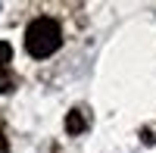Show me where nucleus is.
<instances>
[{
    "mask_svg": "<svg viewBox=\"0 0 156 153\" xmlns=\"http://www.w3.org/2000/svg\"><path fill=\"white\" fill-rule=\"evenodd\" d=\"M9 59H12V47L6 41H0V94L12 91V72H9Z\"/></svg>",
    "mask_w": 156,
    "mask_h": 153,
    "instance_id": "2",
    "label": "nucleus"
},
{
    "mask_svg": "<svg viewBox=\"0 0 156 153\" xmlns=\"http://www.w3.org/2000/svg\"><path fill=\"white\" fill-rule=\"evenodd\" d=\"M62 44V31H59V22L50 19V16H41L28 25L25 31V50L34 56V59H44L50 53H56V47Z\"/></svg>",
    "mask_w": 156,
    "mask_h": 153,
    "instance_id": "1",
    "label": "nucleus"
},
{
    "mask_svg": "<svg viewBox=\"0 0 156 153\" xmlns=\"http://www.w3.org/2000/svg\"><path fill=\"white\" fill-rule=\"evenodd\" d=\"M84 128H87L84 112H81V109H72L69 116H66V131H69V134H81Z\"/></svg>",
    "mask_w": 156,
    "mask_h": 153,
    "instance_id": "3",
    "label": "nucleus"
},
{
    "mask_svg": "<svg viewBox=\"0 0 156 153\" xmlns=\"http://www.w3.org/2000/svg\"><path fill=\"white\" fill-rule=\"evenodd\" d=\"M0 153H9V144H6V137H3V131H0Z\"/></svg>",
    "mask_w": 156,
    "mask_h": 153,
    "instance_id": "4",
    "label": "nucleus"
}]
</instances>
